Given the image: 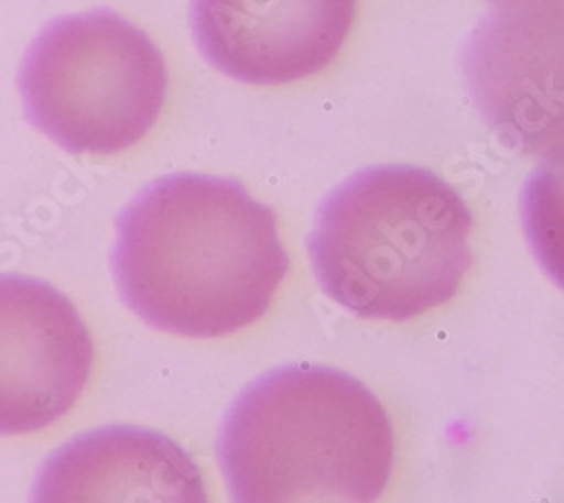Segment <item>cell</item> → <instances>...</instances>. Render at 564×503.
<instances>
[{
    "label": "cell",
    "instance_id": "cell-4",
    "mask_svg": "<svg viewBox=\"0 0 564 503\" xmlns=\"http://www.w3.org/2000/svg\"><path fill=\"white\" fill-rule=\"evenodd\" d=\"M28 122L73 154H118L156 124L167 68L156 43L111 10L45 25L19 70Z\"/></svg>",
    "mask_w": 564,
    "mask_h": 503
},
{
    "label": "cell",
    "instance_id": "cell-6",
    "mask_svg": "<svg viewBox=\"0 0 564 503\" xmlns=\"http://www.w3.org/2000/svg\"><path fill=\"white\" fill-rule=\"evenodd\" d=\"M357 0H193L204 59L258 86L290 84L330 66L352 30Z\"/></svg>",
    "mask_w": 564,
    "mask_h": 503
},
{
    "label": "cell",
    "instance_id": "cell-1",
    "mask_svg": "<svg viewBox=\"0 0 564 503\" xmlns=\"http://www.w3.org/2000/svg\"><path fill=\"white\" fill-rule=\"evenodd\" d=\"M288 269L275 212L232 178L163 176L118 219L120 298L170 335L213 339L256 324Z\"/></svg>",
    "mask_w": 564,
    "mask_h": 503
},
{
    "label": "cell",
    "instance_id": "cell-2",
    "mask_svg": "<svg viewBox=\"0 0 564 503\" xmlns=\"http://www.w3.org/2000/svg\"><path fill=\"white\" fill-rule=\"evenodd\" d=\"M217 453L232 503H375L391 479L393 429L352 375L292 363L235 400Z\"/></svg>",
    "mask_w": 564,
    "mask_h": 503
},
{
    "label": "cell",
    "instance_id": "cell-3",
    "mask_svg": "<svg viewBox=\"0 0 564 503\" xmlns=\"http://www.w3.org/2000/svg\"><path fill=\"white\" fill-rule=\"evenodd\" d=\"M473 215L447 181L380 165L327 195L310 260L327 298L361 318L409 321L452 300L473 262Z\"/></svg>",
    "mask_w": 564,
    "mask_h": 503
},
{
    "label": "cell",
    "instance_id": "cell-8",
    "mask_svg": "<svg viewBox=\"0 0 564 503\" xmlns=\"http://www.w3.org/2000/svg\"><path fill=\"white\" fill-rule=\"evenodd\" d=\"M499 3H508V6H517V8H522V6H527V3H540V0H499Z\"/></svg>",
    "mask_w": 564,
    "mask_h": 503
},
{
    "label": "cell",
    "instance_id": "cell-5",
    "mask_svg": "<svg viewBox=\"0 0 564 503\" xmlns=\"http://www.w3.org/2000/svg\"><path fill=\"white\" fill-rule=\"evenodd\" d=\"M90 369L93 341L68 296L45 281L0 273V436L57 423Z\"/></svg>",
    "mask_w": 564,
    "mask_h": 503
},
{
    "label": "cell",
    "instance_id": "cell-7",
    "mask_svg": "<svg viewBox=\"0 0 564 503\" xmlns=\"http://www.w3.org/2000/svg\"><path fill=\"white\" fill-rule=\"evenodd\" d=\"M30 503H208L199 466L170 436L111 425L84 431L41 466Z\"/></svg>",
    "mask_w": 564,
    "mask_h": 503
}]
</instances>
